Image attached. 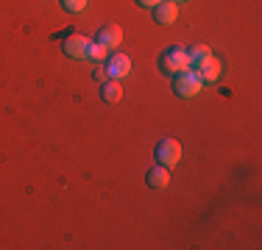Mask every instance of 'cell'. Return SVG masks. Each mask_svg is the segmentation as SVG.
<instances>
[{"instance_id": "cell-12", "label": "cell", "mask_w": 262, "mask_h": 250, "mask_svg": "<svg viewBox=\"0 0 262 250\" xmlns=\"http://www.w3.org/2000/svg\"><path fill=\"white\" fill-rule=\"evenodd\" d=\"M106 53H109V50H106L103 45L92 42V45H90V56H86V59H92V61H103V59H106Z\"/></svg>"}, {"instance_id": "cell-8", "label": "cell", "mask_w": 262, "mask_h": 250, "mask_svg": "<svg viewBox=\"0 0 262 250\" xmlns=\"http://www.w3.org/2000/svg\"><path fill=\"white\" fill-rule=\"evenodd\" d=\"M176 17H179V6L173 3V0H162L159 6H154V20H157L159 25L176 22Z\"/></svg>"}, {"instance_id": "cell-3", "label": "cell", "mask_w": 262, "mask_h": 250, "mask_svg": "<svg viewBox=\"0 0 262 250\" xmlns=\"http://www.w3.org/2000/svg\"><path fill=\"white\" fill-rule=\"evenodd\" d=\"M157 161L162 167H176L182 161V145L176 139H162L157 145Z\"/></svg>"}, {"instance_id": "cell-14", "label": "cell", "mask_w": 262, "mask_h": 250, "mask_svg": "<svg viewBox=\"0 0 262 250\" xmlns=\"http://www.w3.org/2000/svg\"><path fill=\"white\" fill-rule=\"evenodd\" d=\"M137 3H140V6H145V9H154V6H159L162 0H137Z\"/></svg>"}, {"instance_id": "cell-11", "label": "cell", "mask_w": 262, "mask_h": 250, "mask_svg": "<svg viewBox=\"0 0 262 250\" xmlns=\"http://www.w3.org/2000/svg\"><path fill=\"white\" fill-rule=\"evenodd\" d=\"M207 56H212L207 45H195V47H190V50H187V59H190V70H192V64H198V61H201V59H207Z\"/></svg>"}, {"instance_id": "cell-6", "label": "cell", "mask_w": 262, "mask_h": 250, "mask_svg": "<svg viewBox=\"0 0 262 250\" xmlns=\"http://www.w3.org/2000/svg\"><path fill=\"white\" fill-rule=\"evenodd\" d=\"M192 70L198 72V78H201L204 84H207V81H217L221 78V61L207 56V59H201L198 64H192Z\"/></svg>"}, {"instance_id": "cell-2", "label": "cell", "mask_w": 262, "mask_h": 250, "mask_svg": "<svg viewBox=\"0 0 262 250\" xmlns=\"http://www.w3.org/2000/svg\"><path fill=\"white\" fill-rule=\"evenodd\" d=\"M201 86H204V81L198 78L195 70H184V72L176 75V95H179V97H192V95H198V92H201Z\"/></svg>"}, {"instance_id": "cell-7", "label": "cell", "mask_w": 262, "mask_h": 250, "mask_svg": "<svg viewBox=\"0 0 262 250\" xmlns=\"http://www.w3.org/2000/svg\"><path fill=\"white\" fill-rule=\"evenodd\" d=\"M98 45H103L106 50H115L117 45L123 42V31H120V25H103L101 31H98Z\"/></svg>"}, {"instance_id": "cell-1", "label": "cell", "mask_w": 262, "mask_h": 250, "mask_svg": "<svg viewBox=\"0 0 262 250\" xmlns=\"http://www.w3.org/2000/svg\"><path fill=\"white\" fill-rule=\"evenodd\" d=\"M159 67H162V72H165V75H179V72L190 70V59H187V50H182V47H170V50H165V53H162V59H159Z\"/></svg>"}, {"instance_id": "cell-15", "label": "cell", "mask_w": 262, "mask_h": 250, "mask_svg": "<svg viewBox=\"0 0 262 250\" xmlns=\"http://www.w3.org/2000/svg\"><path fill=\"white\" fill-rule=\"evenodd\" d=\"M95 78H98V81H106V72H103V67H101V70H95Z\"/></svg>"}, {"instance_id": "cell-16", "label": "cell", "mask_w": 262, "mask_h": 250, "mask_svg": "<svg viewBox=\"0 0 262 250\" xmlns=\"http://www.w3.org/2000/svg\"><path fill=\"white\" fill-rule=\"evenodd\" d=\"M173 3H176V0H173ZM179 3H182V0H179Z\"/></svg>"}, {"instance_id": "cell-9", "label": "cell", "mask_w": 262, "mask_h": 250, "mask_svg": "<svg viewBox=\"0 0 262 250\" xmlns=\"http://www.w3.org/2000/svg\"><path fill=\"white\" fill-rule=\"evenodd\" d=\"M101 95L106 103H117V100L123 97V86H120V81H115V78H109V81H103V86H101Z\"/></svg>"}, {"instance_id": "cell-10", "label": "cell", "mask_w": 262, "mask_h": 250, "mask_svg": "<svg viewBox=\"0 0 262 250\" xmlns=\"http://www.w3.org/2000/svg\"><path fill=\"white\" fill-rule=\"evenodd\" d=\"M167 181H170V175H167V167H151L148 170V184L154 186V189H165L167 186Z\"/></svg>"}, {"instance_id": "cell-5", "label": "cell", "mask_w": 262, "mask_h": 250, "mask_svg": "<svg viewBox=\"0 0 262 250\" xmlns=\"http://www.w3.org/2000/svg\"><path fill=\"white\" fill-rule=\"evenodd\" d=\"M90 45L92 42L86 39V36H81V34H70L64 39V53L70 56V59H86V56H90Z\"/></svg>"}, {"instance_id": "cell-4", "label": "cell", "mask_w": 262, "mask_h": 250, "mask_svg": "<svg viewBox=\"0 0 262 250\" xmlns=\"http://www.w3.org/2000/svg\"><path fill=\"white\" fill-rule=\"evenodd\" d=\"M103 72H106V81H109V78H115V81L126 78V75L131 72V59L126 53H115L112 59H106Z\"/></svg>"}, {"instance_id": "cell-13", "label": "cell", "mask_w": 262, "mask_h": 250, "mask_svg": "<svg viewBox=\"0 0 262 250\" xmlns=\"http://www.w3.org/2000/svg\"><path fill=\"white\" fill-rule=\"evenodd\" d=\"M61 6H64L67 11H73V14H78V11L86 9V0H61Z\"/></svg>"}]
</instances>
